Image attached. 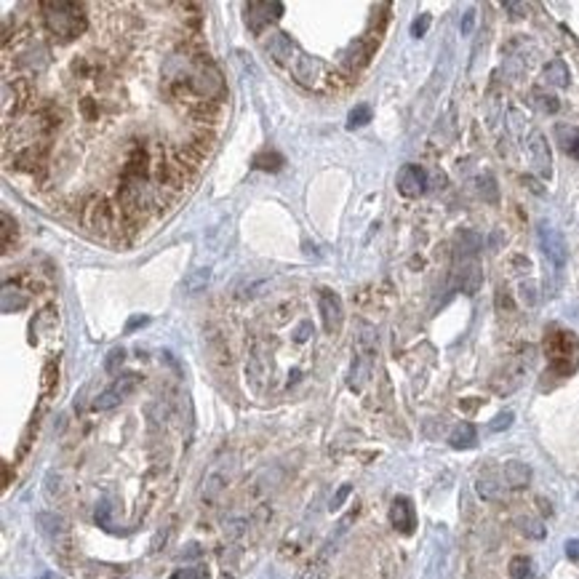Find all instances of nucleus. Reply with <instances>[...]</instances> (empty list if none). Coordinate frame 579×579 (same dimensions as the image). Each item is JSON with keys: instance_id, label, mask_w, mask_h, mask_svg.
Returning <instances> with one entry per match:
<instances>
[{"instance_id": "nucleus-23", "label": "nucleus", "mask_w": 579, "mask_h": 579, "mask_svg": "<svg viewBox=\"0 0 579 579\" xmlns=\"http://www.w3.org/2000/svg\"><path fill=\"white\" fill-rule=\"evenodd\" d=\"M368 121H371V107L368 104H358L347 115V128H358V126H366Z\"/></svg>"}, {"instance_id": "nucleus-13", "label": "nucleus", "mask_w": 579, "mask_h": 579, "mask_svg": "<svg viewBox=\"0 0 579 579\" xmlns=\"http://www.w3.org/2000/svg\"><path fill=\"white\" fill-rule=\"evenodd\" d=\"M454 248H457V259H473L478 251L483 248V238L473 230H459L454 238Z\"/></svg>"}, {"instance_id": "nucleus-1", "label": "nucleus", "mask_w": 579, "mask_h": 579, "mask_svg": "<svg viewBox=\"0 0 579 579\" xmlns=\"http://www.w3.org/2000/svg\"><path fill=\"white\" fill-rule=\"evenodd\" d=\"M43 19L54 35L59 38H75L78 32L86 29V14L83 5L67 3V0H56V3H43Z\"/></svg>"}, {"instance_id": "nucleus-21", "label": "nucleus", "mask_w": 579, "mask_h": 579, "mask_svg": "<svg viewBox=\"0 0 579 579\" xmlns=\"http://www.w3.org/2000/svg\"><path fill=\"white\" fill-rule=\"evenodd\" d=\"M38 523H40V529L46 531L49 536L64 534V521H62L59 515H54V512H40V515H38Z\"/></svg>"}, {"instance_id": "nucleus-20", "label": "nucleus", "mask_w": 579, "mask_h": 579, "mask_svg": "<svg viewBox=\"0 0 579 579\" xmlns=\"http://www.w3.org/2000/svg\"><path fill=\"white\" fill-rule=\"evenodd\" d=\"M209 281H211V270H209V267H198V270H193V272L185 278L182 289H185V294H198V291H203L209 286Z\"/></svg>"}, {"instance_id": "nucleus-25", "label": "nucleus", "mask_w": 579, "mask_h": 579, "mask_svg": "<svg viewBox=\"0 0 579 579\" xmlns=\"http://www.w3.org/2000/svg\"><path fill=\"white\" fill-rule=\"evenodd\" d=\"M510 577L512 579H529L531 577V560L529 558H523V555L512 558V560H510Z\"/></svg>"}, {"instance_id": "nucleus-35", "label": "nucleus", "mask_w": 579, "mask_h": 579, "mask_svg": "<svg viewBox=\"0 0 579 579\" xmlns=\"http://www.w3.org/2000/svg\"><path fill=\"white\" fill-rule=\"evenodd\" d=\"M521 299H523L526 305H534V302H536V286H534L531 281L521 283Z\"/></svg>"}, {"instance_id": "nucleus-41", "label": "nucleus", "mask_w": 579, "mask_h": 579, "mask_svg": "<svg viewBox=\"0 0 579 579\" xmlns=\"http://www.w3.org/2000/svg\"><path fill=\"white\" fill-rule=\"evenodd\" d=\"M347 494H350V486H342V488H339V494L334 497V502H331V510H339V505L344 502V497H347Z\"/></svg>"}, {"instance_id": "nucleus-33", "label": "nucleus", "mask_w": 579, "mask_h": 579, "mask_svg": "<svg viewBox=\"0 0 579 579\" xmlns=\"http://www.w3.org/2000/svg\"><path fill=\"white\" fill-rule=\"evenodd\" d=\"M510 425H512V411H502V414H499V416H497L488 427H491L494 433H502V430H507Z\"/></svg>"}, {"instance_id": "nucleus-3", "label": "nucleus", "mask_w": 579, "mask_h": 579, "mask_svg": "<svg viewBox=\"0 0 579 579\" xmlns=\"http://www.w3.org/2000/svg\"><path fill=\"white\" fill-rule=\"evenodd\" d=\"M545 350H547L550 361H553V366L560 371V374H569V371L574 368V363H577V342H574L571 334H566V331H553V334H547V339H545Z\"/></svg>"}, {"instance_id": "nucleus-7", "label": "nucleus", "mask_w": 579, "mask_h": 579, "mask_svg": "<svg viewBox=\"0 0 579 579\" xmlns=\"http://www.w3.org/2000/svg\"><path fill=\"white\" fill-rule=\"evenodd\" d=\"M529 158L534 171L542 176V179H550L553 176V155H550V147H547V139L539 134V131H531L529 137Z\"/></svg>"}, {"instance_id": "nucleus-2", "label": "nucleus", "mask_w": 579, "mask_h": 579, "mask_svg": "<svg viewBox=\"0 0 579 579\" xmlns=\"http://www.w3.org/2000/svg\"><path fill=\"white\" fill-rule=\"evenodd\" d=\"M187 88L203 99H222L224 97V80L219 70L211 64V62H203L198 59L193 67L187 70Z\"/></svg>"}, {"instance_id": "nucleus-43", "label": "nucleus", "mask_w": 579, "mask_h": 579, "mask_svg": "<svg viewBox=\"0 0 579 579\" xmlns=\"http://www.w3.org/2000/svg\"><path fill=\"white\" fill-rule=\"evenodd\" d=\"M8 235H11V217L3 214V246H8Z\"/></svg>"}, {"instance_id": "nucleus-4", "label": "nucleus", "mask_w": 579, "mask_h": 579, "mask_svg": "<svg viewBox=\"0 0 579 579\" xmlns=\"http://www.w3.org/2000/svg\"><path fill=\"white\" fill-rule=\"evenodd\" d=\"M536 235H539V246H542V251H545V257L553 262V267H563L566 265V257H569V248H566V241H563V235L555 230L553 224H547V222H542L539 224V230H536Z\"/></svg>"}, {"instance_id": "nucleus-19", "label": "nucleus", "mask_w": 579, "mask_h": 579, "mask_svg": "<svg viewBox=\"0 0 579 579\" xmlns=\"http://www.w3.org/2000/svg\"><path fill=\"white\" fill-rule=\"evenodd\" d=\"M555 137H558L560 147H563L571 158H577L579 161V128H574V126H558V128H555Z\"/></svg>"}, {"instance_id": "nucleus-26", "label": "nucleus", "mask_w": 579, "mask_h": 579, "mask_svg": "<svg viewBox=\"0 0 579 579\" xmlns=\"http://www.w3.org/2000/svg\"><path fill=\"white\" fill-rule=\"evenodd\" d=\"M121 401H123L121 395H118V392L110 387V390H104L97 401H94V409H97V411H110V409H115Z\"/></svg>"}, {"instance_id": "nucleus-30", "label": "nucleus", "mask_w": 579, "mask_h": 579, "mask_svg": "<svg viewBox=\"0 0 579 579\" xmlns=\"http://www.w3.org/2000/svg\"><path fill=\"white\" fill-rule=\"evenodd\" d=\"M478 185H481V195L486 198V200H497V185H494V179H491V176H481V179H478Z\"/></svg>"}, {"instance_id": "nucleus-10", "label": "nucleus", "mask_w": 579, "mask_h": 579, "mask_svg": "<svg viewBox=\"0 0 579 579\" xmlns=\"http://www.w3.org/2000/svg\"><path fill=\"white\" fill-rule=\"evenodd\" d=\"M390 523L401 534H411L414 526H416V515H414V505H411L406 497H398L392 507H390Z\"/></svg>"}, {"instance_id": "nucleus-27", "label": "nucleus", "mask_w": 579, "mask_h": 579, "mask_svg": "<svg viewBox=\"0 0 579 579\" xmlns=\"http://www.w3.org/2000/svg\"><path fill=\"white\" fill-rule=\"evenodd\" d=\"M123 361H126V350H123V347H113V350L107 353V358H104V368H107L110 374H118Z\"/></svg>"}, {"instance_id": "nucleus-17", "label": "nucleus", "mask_w": 579, "mask_h": 579, "mask_svg": "<svg viewBox=\"0 0 579 579\" xmlns=\"http://www.w3.org/2000/svg\"><path fill=\"white\" fill-rule=\"evenodd\" d=\"M368 54H371V46H366L363 40H358V43H353L350 49L342 54V64L350 67V70H358V67H363L368 62Z\"/></svg>"}, {"instance_id": "nucleus-34", "label": "nucleus", "mask_w": 579, "mask_h": 579, "mask_svg": "<svg viewBox=\"0 0 579 579\" xmlns=\"http://www.w3.org/2000/svg\"><path fill=\"white\" fill-rule=\"evenodd\" d=\"M521 529L526 531L529 536H536V539H539V536H545V529H542L536 521H529V518H523V521H521Z\"/></svg>"}, {"instance_id": "nucleus-11", "label": "nucleus", "mask_w": 579, "mask_h": 579, "mask_svg": "<svg viewBox=\"0 0 579 579\" xmlns=\"http://www.w3.org/2000/svg\"><path fill=\"white\" fill-rule=\"evenodd\" d=\"M83 224H86V227H91V230H99V233H104L107 227H113L110 206H107L102 198H94V200L83 209Z\"/></svg>"}, {"instance_id": "nucleus-24", "label": "nucleus", "mask_w": 579, "mask_h": 579, "mask_svg": "<svg viewBox=\"0 0 579 579\" xmlns=\"http://www.w3.org/2000/svg\"><path fill=\"white\" fill-rule=\"evenodd\" d=\"M222 486H224V478L219 475L217 470H211V473L206 475V481H203V497H206V499H214L219 491H222Z\"/></svg>"}, {"instance_id": "nucleus-37", "label": "nucleus", "mask_w": 579, "mask_h": 579, "mask_svg": "<svg viewBox=\"0 0 579 579\" xmlns=\"http://www.w3.org/2000/svg\"><path fill=\"white\" fill-rule=\"evenodd\" d=\"M174 579H206V571L203 569H182L174 574Z\"/></svg>"}, {"instance_id": "nucleus-16", "label": "nucleus", "mask_w": 579, "mask_h": 579, "mask_svg": "<svg viewBox=\"0 0 579 579\" xmlns=\"http://www.w3.org/2000/svg\"><path fill=\"white\" fill-rule=\"evenodd\" d=\"M545 80L550 83V86H555V88H566L569 86V67H566V62L563 59H553V62H547L545 64Z\"/></svg>"}, {"instance_id": "nucleus-8", "label": "nucleus", "mask_w": 579, "mask_h": 579, "mask_svg": "<svg viewBox=\"0 0 579 579\" xmlns=\"http://www.w3.org/2000/svg\"><path fill=\"white\" fill-rule=\"evenodd\" d=\"M291 73H294V78L302 83V86H307V88H315L318 83H320V75H323V64L315 59V56H307V54H299L296 59H294V64H291Z\"/></svg>"}, {"instance_id": "nucleus-39", "label": "nucleus", "mask_w": 579, "mask_h": 579, "mask_svg": "<svg viewBox=\"0 0 579 579\" xmlns=\"http://www.w3.org/2000/svg\"><path fill=\"white\" fill-rule=\"evenodd\" d=\"M473 25H475V11H467L462 16V35H470L473 32Z\"/></svg>"}, {"instance_id": "nucleus-9", "label": "nucleus", "mask_w": 579, "mask_h": 579, "mask_svg": "<svg viewBox=\"0 0 579 579\" xmlns=\"http://www.w3.org/2000/svg\"><path fill=\"white\" fill-rule=\"evenodd\" d=\"M425 185H427V174H425L422 166L409 163V166H403L401 174H398V190H401V195H406V198H419V195L425 193Z\"/></svg>"}, {"instance_id": "nucleus-14", "label": "nucleus", "mask_w": 579, "mask_h": 579, "mask_svg": "<svg viewBox=\"0 0 579 579\" xmlns=\"http://www.w3.org/2000/svg\"><path fill=\"white\" fill-rule=\"evenodd\" d=\"M457 281L464 294H475L483 283V270L478 267V262H464L462 270H457Z\"/></svg>"}, {"instance_id": "nucleus-28", "label": "nucleus", "mask_w": 579, "mask_h": 579, "mask_svg": "<svg viewBox=\"0 0 579 579\" xmlns=\"http://www.w3.org/2000/svg\"><path fill=\"white\" fill-rule=\"evenodd\" d=\"M137 385H139V377H137V374H126V377H121V379L113 385V390H115L121 398H126V395H131V392L137 390Z\"/></svg>"}, {"instance_id": "nucleus-31", "label": "nucleus", "mask_w": 579, "mask_h": 579, "mask_svg": "<svg viewBox=\"0 0 579 579\" xmlns=\"http://www.w3.org/2000/svg\"><path fill=\"white\" fill-rule=\"evenodd\" d=\"M299 579H329V571H326V566L313 563V566H307V569L299 574Z\"/></svg>"}, {"instance_id": "nucleus-42", "label": "nucleus", "mask_w": 579, "mask_h": 579, "mask_svg": "<svg viewBox=\"0 0 579 579\" xmlns=\"http://www.w3.org/2000/svg\"><path fill=\"white\" fill-rule=\"evenodd\" d=\"M310 331H313V326H310V323L305 320V323L299 326V331H296V342H305V339L310 337Z\"/></svg>"}, {"instance_id": "nucleus-40", "label": "nucleus", "mask_w": 579, "mask_h": 579, "mask_svg": "<svg viewBox=\"0 0 579 579\" xmlns=\"http://www.w3.org/2000/svg\"><path fill=\"white\" fill-rule=\"evenodd\" d=\"M566 555H569L571 560H579V539H569V542H566Z\"/></svg>"}, {"instance_id": "nucleus-6", "label": "nucleus", "mask_w": 579, "mask_h": 579, "mask_svg": "<svg viewBox=\"0 0 579 579\" xmlns=\"http://www.w3.org/2000/svg\"><path fill=\"white\" fill-rule=\"evenodd\" d=\"M283 11H286V5L278 3V0H270V3H248V5H246V25H248L251 32H262L265 25L281 19Z\"/></svg>"}, {"instance_id": "nucleus-18", "label": "nucleus", "mask_w": 579, "mask_h": 579, "mask_svg": "<svg viewBox=\"0 0 579 579\" xmlns=\"http://www.w3.org/2000/svg\"><path fill=\"white\" fill-rule=\"evenodd\" d=\"M475 440H478V433H475V427H473L470 422L457 425V427H454V433L449 435V443H451L454 449H473V446H475Z\"/></svg>"}, {"instance_id": "nucleus-29", "label": "nucleus", "mask_w": 579, "mask_h": 579, "mask_svg": "<svg viewBox=\"0 0 579 579\" xmlns=\"http://www.w3.org/2000/svg\"><path fill=\"white\" fill-rule=\"evenodd\" d=\"M534 104H536L542 113H558V107H560L555 97H545V94H539V91L534 94Z\"/></svg>"}, {"instance_id": "nucleus-36", "label": "nucleus", "mask_w": 579, "mask_h": 579, "mask_svg": "<svg viewBox=\"0 0 579 579\" xmlns=\"http://www.w3.org/2000/svg\"><path fill=\"white\" fill-rule=\"evenodd\" d=\"M54 377H56V363H46V368H43V392H49L51 390Z\"/></svg>"}, {"instance_id": "nucleus-32", "label": "nucleus", "mask_w": 579, "mask_h": 579, "mask_svg": "<svg viewBox=\"0 0 579 579\" xmlns=\"http://www.w3.org/2000/svg\"><path fill=\"white\" fill-rule=\"evenodd\" d=\"M427 27H430V14H422V16H416V19H414V25H411V35H414V38H422V35L427 32Z\"/></svg>"}, {"instance_id": "nucleus-5", "label": "nucleus", "mask_w": 579, "mask_h": 579, "mask_svg": "<svg viewBox=\"0 0 579 579\" xmlns=\"http://www.w3.org/2000/svg\"><path fill=\"white\" fill-rule=\"evenodd\" d=\"M318 310H320V318H323V329L329 334H339L342 331V320H344V310H342V299L334 291H318Z\"/></svg>"}, {"instance_id": "nucleus-38", "label": "nucleus", "mask_w": 579, "mask_h": 579, "mask_svg": "<svg viewBox=\"0 0 579 579\" xmlns=\"http://www.w3.org/2000/svg\"><path fill=\"white\" fill-rule=\"evenodd\" d=\"M147 323H150V318H147V315H134V318L126 323V331L131 334L134 329H142V326H147Z\"/></svg>"}, {"instance_id": "nucleus-22", "label": "nucleus", "mask_w": 579, "mask_h": 579, "mask_svg": "<svg viewBox=\"0 0 579 579\" xmlns=\"http://www.w3.org/2000/svg\"><path fill=\"white\" fill-rule=\"evenodd\" d=\"M475 486H478V494H481L483 499H499V497H502V486H499L497 478H491V475L478 478Z\"/></svg>"}, {"instance_id": "nucleus-12", "label": "nucleus", "mask_w": 579, "mask_h": 579, "mask_svg": "<svg viewBox=\"0 0 579 579\" xmlns=\"http://www.w3.org/2000/svg\"><path fill=\"white\" fill-rule=\"evenodd\" d=\"M265 46H267V51H270V56H272L278 64H294V62H291V59H296V56H294V43L289 40L286 32H270Z\"/></svg>"}, {"instance_id": "nucleus-15", "label": "nucleus", "mask_w": 579, "mask_h": 579, "mask_svg": "<svg viewBox=\"0 0 579 579\" xmlns=\"http://www.w3.org/2000/svg\"><path fill=\"white\" fill-rule=\"evenodd\" d=\"M502 473H505V483L510 488H523L531 481V467L523 464V462H518V459H510Z\"/></svg>"}]
</instances>
